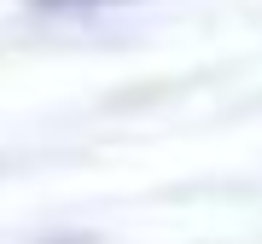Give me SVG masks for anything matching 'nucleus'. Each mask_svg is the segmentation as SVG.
Returning a JSON list of instances; mask_svg holds the SVG:
<instances>
[{
  "label": "nucleus",
  "instance_id": "f257e3e1",
  "mask_svg": "<svg viewBox=\"0 0 262 244\" xmlns=\"http://www.w3.org/2000/svg\"><path fill=\"white\" fill-rule=\"evenodd\" d=\"M35 12H88V6H117V0H29Z\"/></svg>",
  "mask_w": 262,
  "mask_h": 244
}]
</instances>
